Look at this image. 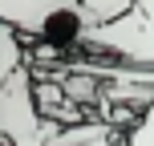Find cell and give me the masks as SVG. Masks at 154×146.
<instances>
[{
	"mask_svg": "<svg viewBox=\"0 0 154 146\" xmlns=\"http://www.w3.org/2000/svg\"><path fill=\"white\" fill-rule=\"evenodd\" d=\"M77 8L85 12L89 24H109L118 16H126L134 8V0H77Z\"/></svg>",
	"mask_w": 154,
	"mask_h": 146,
	"instance_id": "cell-3",
	"label": "cell"
},
{
	"mask_svg": "<svg viewBox=\"0 0 154 146\" xmlns=\"http://www.w3.org/2000/svg\"><path fill=\"white\" fill-rule=\"evenodd\" d=\"M118 146H154V98H150V106L134 118V126L126 130V138Z\"/></svg>",
	"mask_w": 154,
	"mask_h": 146,
	"instance_id": "cell-4",
	"label": "cell"
},
{
	"mask_svg": "<svg viewBox=\"0 0 154 146\" xmlns=\"http://www.w3.org/2000/svg\"><path fill=\"white\" fill-rule=\"evenodd\" d=\"M0 146H4V142H0Z\"/></svg>",
	"mask_w": 154,
	"mask_h": 146,
	"instance_id": "cell-5",
	"label": "cell"
},
{
	"mask_svg": "<svg viewBox=\"0 0 154 146\" xmlns=\"http://www.w3.org/2000/svg\"><path fill=\"white\" fill-rule=\"evenodd\" d=\"M61 4H77V0H0V20L12 24L16 37L29 45V41H37L45 16L53 8H61Z\"/></svg>",
	"mask_w": 154,
	"mask_h": 146,
	"instance_id": "cell-1",
	"label": "cell"
},
{
	"mask_svg": "<svg viewBox=\"0 0 154 146\" xmlns=\"http://www.w3.org/2000/svg\"><path fill=\"white\" fill-rule=\"evenodd\" d=\"M61 89L69 93V98L77 101V106H85L93 114L97 110V101H101V77H93V73H77V69H69L61 77Z\"/></svg>",
	"mask_w": 154,
	"mask_h": 146,
	"instance_id": "cell-2",
	"label": "cell"
}]
</instances>
